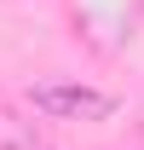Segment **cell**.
I'll return each instance as SVG.
<instances>
[{"label": "cell", "mask_w": 144, "mask_h": 150, "mask_svg": "<svg viewBox=\"0 0 144 150\" xmlns=\"http://www.w3.org/2000/svg\"><path fill=\"white\" fill-rule=\"evenodd\" d=\"M0 150H52V144H46L35 127H23V121H12V115H0Z\"/></svg>", "instance_id": "cell-2"}, {"label": "cell", "mask_w": 144, "mask_h": 150, "mask_svg": "<svg viewBox=\"0 0 144 150\" xmlns=\"http://www.w3.org/2000/svg\"><path fill=\"white\" fill-rule=\"evenodd\" d=\"M29 104L52 121H109L115 115V98L87 81H40V87H29Z\"/></svg>", "instance_id": "cell-1"}]
</instances>
